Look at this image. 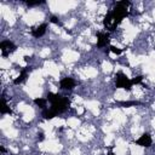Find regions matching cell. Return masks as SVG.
Wrapping results in <instances>:
<instances>
[{"mask_svg": "<svg viewBox=\"0 0 155 155\" xmlns=\"http://www.w3.org/2000/svg\"><path fill=\"white\" fill-rule=\"evenodd\" d=\"M130 4H131V2L127 1V0L116 1V2H115V7L113 8V11H109V12H108L109 16H110V18H111V21H113V25H111V28H110V31L115 30L116 27L122 22V19L128 16V10H127V7L130 6Z\"/></svg>", "mask_w": 155, "mask_h": 155, "instance_id": "cell-1", "label": "cell"}, {"mask_svg": "<svg viewBox=\"0 0 155 155\" xmlns=\"http://www.w3.org/2000/svg\"><path fill=\"white\" fill-rule=\"evenodd\" d=\"M46 29H47V23H42V24L31 29V35L34 38H40L46 33Z\"/></svg>", "mask_w": 155, "mask_h": 155, "instance_id": "cell-8", "label": "cell"}, {"mask_svg": "<svg viewBox=\"0 0 155 155\" xmlns=\"http://www.w3.org/2000/svg\"><path fill=\"white\" fill-rule=\"evenodd\" d=\"M34 103H35L36 105H39L40 108L45 109L46 105H47V98H35V99H34Z\"/></svg>", "mask_w": 155, "mask_h": 155, "instance_id": "cell-12", "label": "cell"}, {"mask_svg": "<svg viewBox=\"0 0 155 155\" xmlns=\"http://www.w3.org/2000/svg\"><path fill=\"white\" fill-rule=\"evenodd\" d=\"M111 149H113V147L110 148V150H109V153H108V155H114V153H113V150H111Z\"/></svg>", "mask_w": 155, "mask_h": 155, "instance_id": "cell-17", "label": "cell"}, {"mask_svg": "<svg viewBox=\"0 0 155 155\" xmlns=\"http://www.w3.org/2000/svg\"><path fill=\"white\" fill-rule=\"evenodd\" d=\"M29 71H30V67H25L24 69H22L21 74L13 80V84H15V85H18V84H22L23 81H25V79H27Z\"/></svg>", "mask_w": 155, "mask_h": 155, "instance_id": "cell-9", "label": "cell"}, {"mask_svg": "<svg viewBox=\"0 0 155 155\" xmlns=\"http://www.w3.org/2000/svg\"><path fill=\"white\" fill-rule=\"evenodd\" d=\"M47 101L51 103V108L50 110L52 111V114L54 116H57L58 114L65 111L70 104V101L67 98V97H63L58 93H52V92H48L47 93Z\"/></svg>", "mask_w": 155, "mask_h": 155, "instance_id": "cell-2", "label": "cell"}, {"mask_svg": "<svg viewBox=\"0 0 155 155\" xmlns=\"http://www.w3.org/2000/svg\"><path fill=\"white\" fill-rule=\"evenodd\" d=\"M110 39H109V34L108 33H103V31H99L97 33V47H104L109 44Z\"/></svg>", "mask_w": 155, "mask_h": 155, "instance_id": "cell-6", "label": "cell"}, {"mask_svg": "<svg viewBox=\"0 0 155 155\" xmlns=\"http://www.w3.org/2000/svg\"><path fill=\"white\" fill-rule=\"evenodd\" d=\"M59 85H61V88L63 90H73L76 86V81L73 78H63Z\"/></svg>", "mask_w": 155, "mask_h": 155, "instance_id": "cell-7", "label": "cell"}, {"mask_svg": "<svg viewBox=\"0 0 155 155\" xmlns=\"http://www.w3.org/2000/svg\"><path fill=\"white\" fill-rule=\"evenodd\" d=\"M134 143H136L137 145H139V147L149 148V147L151 145V143H153V139H151V137H150L149 133H143V134H142Z\"/></svg>", "mask_w": 155, "mask_h": 155, "instance_id": "cell-5", "label": "cell"}, {"mask_svg": "<svg viewBox=\"0 0 155 155\" xmlns=\"http://www.w3.org/2000/svg\"><path fill=\"white\" fill-rule=\"evenodd\" d=\"M0 113H1V115H4V114H12V110H11L10 107H7V104H6L5 97H2V107H1Z\"/></svg>", "mask_w": 155, "mask_h": 155, "instance_id": "cell-11", "label": "cell"}, {"mask_svg": "<svg viewBox=\"0 0 155 155\" xmlns=\"http://www.w3.org/2000/svg\"><path fill=\"white\" fill-rule=\"evenodd\" d=\"M0 151L4 154V153H5V148H4V147H0Z\"/></svg>", "mask_w": 155, "mask_h": 155, "instance_id": "cell-18", "label": "cell"}, {"mask_svg": "<svg viewBox=\"0 0 155 155\" xmlns=\"http://www.w3.org/2000/svg\"><path fill=\"white\" fill-rule=\"evenodd\" d=\"M143 79H144V78H143L142 75H138V76L131 79V82H132V85H138V84H140V82L143 81Z\"/></svg>", "mask_w": 155, "mask_h": 155, "instance_id": "cell-14", "label": "cell"}, {"mask_svg": "<svg viewBox=\"0 0 155 155\" xmlns=\"http://www.w3.org/2000/svg\"><path fill=\"white\" fill-rule=\"evenodd\" d=\"M50 22H51V23H54V24H58V25H61V27L63 25L62 22L59 21V18L56 17V16H51V17H50Z\"/></svg>", "mask_w": 155, "mask_h": 155, "instance_id": "cell-15", "label": "cell"}, {"mask_svg": "<svg viewBox=\"0 0 155 155\" xmlns=\"http://www.w3.org/2000/svg\"><path fill=\"white\" fill-rule=\"evenodd\" d=\"M131 79H128L122 71H117L115 74V87L116 88H124L126 91H130L132 88Z\"/></svg>", "mask_w": 155, "mask_h": 155, "instance_id": "cell-3", "label": "cell"}, {"mask_svg": "<svg viewBox=\"0 0 155 155\" xmlns=\"http://www.w3.org/2000/svg\"><path fill=\"white\" fill-rule=\"evenodd\" d=\"M27 2V5L28 6H38V5H41V4H45V1L44 0H41V1H25Z\"/></svg>", "mask_w": 155, "mask_h": 155, "instance_id": "cell-16", "label": "cell"}, {"mask_svg": "<svg viewBox=\"0 0 155 155\" xmlns=\"http://www.w3.org/2000/svg\"><path fill=\"white\" fill-rule=\"evenodd\" d=\"M16 48H17V46L10 40H4L0 42V50H1V53L4 57H7L10 53L15 52Z\"/></svg>", "mask_w": 155, "mask_h": 155, "instance_id": "cell-4", "label": "cell"}, {"mask_svg": "<svg viewBox=\"0 0 155 155\" xmlns=\"http://www.w3.org/2000/svg\"><path fill=\"white\" fill-rule=\"evenodd\" d=\"M105 52H107V53H108V52H113L114 54H121V53L124 52V50L117 48V47H115V46H109V50L105 51Z\"/></svg>", "mask_w": 155, "mask_h": 155, "instance_id": "cell-13", "label": "cell"}, {"mask_svg": "<svg viewBox=\"0 0 155 155\" xmlns=\"http://www.w3.org/2000/svg\"><path fill=\"white\" fill-rule=\"evenodd\" d=\"M142 103L140 102H137V101H127V102H119L117 105H121V107H125V108H128V107H132V105H140Z\"/></svg>", "mask_w": 155, "mask_h": 155, "instance_id": "cell-10", "label": "cell"}]
</instances>
